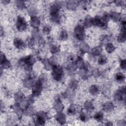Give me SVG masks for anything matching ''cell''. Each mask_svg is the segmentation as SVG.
<instances>
[{
	"label": "cell",
	"mask_w": 126,
	"mask_h": 126,
	"mask_svg": "<svg viewBox=\"0 0 126 126\" xmlns=\"http://www.w3.org/2000/svg\"><path fill=\"white\" fill-rule=\"evenodd\" d=\"M33 101H34V100H33V97L31 96L28 98L27 100V103L28 105H30L31 104H32L33 102Z\"/></svg>",
	"instance_id": "681fc988"
},
{
	"label": "cell",
	"mask_w": 126,
	"mask_h": 126,
	"mask_svg": "<svg viewBox=\"0 0 126 126\" xmlns=\"http://www.w3.org/2000/svg\"><path fill=\"white\" fill-rule=\"evenodd\" d=\"M25 113L27 115H31L33 113V109L31 107L27 106L25 108Z\"/></svg>",
	"instance_id": "ee69618b"
},
{
	"label": "cell",
	"mask_w": 126,
	"mask_h": 126,
	"mask_svg": "<svg viewBox=\"0 0 126 126\" xmlns=\"http://www.w3.org/2000/svg\"><path fill=\"white\" fill-rule=\"evenodd\" d=\"M2 2L3 4L6 5V4H8V3H9L10 2V1H7V0H4V1H2Z\"/></svg>",
	"instance_id": "f5cc1de1"
},
{
	"label": "cell",
	"mask_w": 126,
	"mask_h": 126,
	"mask_svg": "<svg viewBox=\"0 0 126 126\" xmlns=\"http://www.w3.org/2000/svg\"><path fill=\"white\" fill-rule=\"evenodd\" d=\"M28 11H29V13L30 15L32 16V17H35L37 13V10H36V8L33 7H29V10H28Z\"/></svg>",
	"instance_id": "d590c367"
},
{
	"label": "cell",
	"mask_w": 126,
	"mask_h": 126,
	"mask_svg": "<svg viewBox=\"0 0 126 126\" xmlns=\"http://www.w3.org/2000/svg\"><path fill=\"white\" fill-rule=\"evenodd\" d=\"M16 6L19 10H23L25 7V2L22 1H16L15 2Z\"/></svg>",
	"instance_id": "1f68e13d"
},
{
	"label": "cell",
	"mask_w": 126,
	"mask_h": 126,
	"mask_svg": "<svg viewBox=\"0 0 126 126\" xmlns=\"http://www.w3.org/2000/svg\"><path fill=\"white\" fill-rule=\"evenodd\" d=\"M84 107L85 110L88 111H91L94 110V106L92 102L87 101L84 104Z\"/></svg>",
	"instance_id": "44dd1931"
},
{
	"label": "cell",
	"mask_w": 126,
	"mask_h": 126,
	"mask_svg": "<svg viewBox=\"0 0 126 126\" xmlns=\"http://www.w3.org/2000/svg\"><path fill=\"white\" fill-rule=\"evenodd\" d=\"M62 7V3L61 2H56L50 7V15L58 14L59 11Z\"/></svg>",
	"instance_id": "ba28073f"
},
{
	"label": "cell",
	"mask_w": 126,
	"mask_h": 126,
	"mask_svg": "<svg viewBox=\"0 0 126 126\" xmlns=\"http://www.w3.org/2000/svg\"><path fill=\"white\" fill-rule=\"evenodd\" d=\"M74 34L77 39L82 40L85 38L84 29L81 25H77L74 29Z\"/></svg>",
	"instance_id": "3957f363"
},
{
	"label": "cell",
	"mask_w": 126,
	"mask_h": 126,
	"mask_svg": "<svg viewBox=\"0 0 126 126\" xmlns=\"http://www.w3.org/2000/svg\"><path fill=\"white\" fill-rule=\"evenodd\" d=\"M24 94L21 92H17V93H16L14 95V99L17 104L22 102V101L24 99Z\"/></svg>",
	"instance_id": "9a60e30c"
},
{
	"label": "cell",
	"mask_w": 126,
	"mask_h": 126,
	"mask_svg": "<svg viewBox=\"0 0 126 126\" xmlns=\"http://www.w3.org/2000/svg\"><path fill=\"white\" fill-rule=\"evenodd\" d=\"M102 23L103 22L99 17H95L93 19H92V24L95 25V26H100Z\"/></svg>",
	"instance_id": "f1b7e54d"
},
{
	"label": "cell",
	"mask_w": 126,
	"mask_h": 126,
	"mask_svg": "<svg viewBox=\"0 0 126 126\" xmlns=\"http://www.w3.org/2000/svg\"><path fill=\"white\" fill-rule=\"evenodd\" d=\"M47 116L46 114L43 112H39L37 114V118L35 124L36 125L43 126L44 125Z\"/></svg>",
	"instance_id": "8992f818"
},
{
	"label": "cell",
	"mask_w": 126,
	"mask_h": 126,
	"mask_svg": "<svg viewBox=\"0 0 126 126\" xmlns=\"http://www.w3.org/2000/svg\"><path fill=\"white\" fill-rule=\"evenodd\" d=\"M121 68L123 70H126V61L125 60H122L120 63Z\"/></svg>",
	"instance_id": "7dc6e473"
},
{
	"label": "cell",
	"mask_w": 126,
	"mask_h": 126,
	"mask_svg": "<svg viewBox=\"0 0 126 126\" xmlns=\"http://www.w3.org/2000/svg\"><path fill=\"white\" fill-rule=\"evenodd\" d=\"M105 49L108 53H112L115 50V47L111 43H108L106 44Z\"/></svg>",
	"instance_id": "484cf974"
},
{
	"label": "cell",
	"mask_w": 126,
	"mask_h": 126,
	"mask_svg": "<svg viewBox=\"0 0 126 126\" xmlns=\"http://www.w3.org/2000/svg\"><path fill=\"white\" fill-rule=\"evenodd\" d=\"M52 70V75L54 79L58 81H60L62 78L63 74V69L60 66H57L55 65L53 66Z\"/></svg>",
	"instance_id": "6da1fadb"
},
{
	"label": "cell",
	"mask_w": 126,
	"mask_h": 126,
	"mask_svg": "<svg viewBox=\"0 0 126 126\" xmlns=\"http://www.w3.org/2000/svg\"><path fill=\"white\" fill-rule=\"evenodd\" d=\"M84 25L87 28L90 27L93 25L92 24V18H91V17L89 15L86 17L84 21Z\"/></svg>",
	"instance_id": "7402d4cb"
},
{
	"label": "cell",
	"mask_w": 126,
	"mask_h": 126,
	"mask_svg": "<svg viewBox=\"0 0 126 126\" xmlns=\"http://www.w3.org/2000/svg\"><path fill=\"white\" fill-rule=\"evenodd\" d=\"M14 44L17 48L18 49H21L25 47V43L19 38H15L14 40Z\"/></svg>",
	"instance_id": "7c38bea8"
},
{
	"label": "cell",
	"mask_w": 126,
	"mask_h": 126,
	"mask_svg": "<svg viewBox=\"0 0 126 126\" xmlns=\"http://www.w3.org/2000/svg\"><path fill=\"white\" fill-rule=\"evenodd\" d=\"M110 17L113 21L115 22L119 21L121 18V14L115 11H112L110 13Z\"/></svg>",
	"instance_id": "2e32d148"
},
{
	"label": "cell",
	"mask_w": 126,
	"mask_h": 126,
	"mask_svg": "<svg viewBox=\"0 0 126 126\" xmlns=\"http://www.w3.org/2000/svg\"><path fill=\"white\" fill-rule=\"evenodd\" d=\"M68 38V32H67L65 30H63L60 33V38L62 40H65L67 39Z\"/></svg>",
	"instance_id": "4dcf8cb0"
},
{
	"label": "cell",
	"mask_w": 126,
	"mask_h": 126,
	"mask_svg": "<svg viewBox=\"0 0 126 126\" xmlns=\"http://www.w3.org/2000/svg\"><path fill=\"white\" fill-rule=\"evenodd\" d=\"M125 75L121 72H119L116 74V80L119 81V82H122L125 79Z\"/></svg>",
	"instance_id": "8d00e7d4"
},
{
	"label": "cell",
	"mask_w": 126,
	"mask_h": 126,
	"mask_svg": "<svg viewBox=\"0 0 126 126\" xmlns=\"http://www.w3.org/2000/svg\"><path fill=\"white\" fill-rule=\"evenodd\" d=\"M102 49L101 47H97L92 50L91 51V55L93 56H97L99 55L102 53Z\"/></svg>",
	"instance_id": "d6986e66"
},
{
	"label": "cell",
	"mask_w": 126,
	"mask_h": 126,
	"mask_svg": "<svg viewBox=\"0 0 126 126\" xmlns=\"http://www.w3.org/2000/svg\"><path fill=\"white\" fill-rule=\"evenodd\" d=\"M114 109V105L111 103H107L103 106V110L106 112L112 111Z\"/></svg>",
	"instance_id": "e0dca14e"
},
{
	"label": "cell",
	"mask_w": 126,
	"mask_h": 126,
	"mask_svg": "<svg viewBox=\"0 0 126 126\" xmlns=\"http://www.w3.org/2000/svg\"><path fill=\"white\" fill-rule=\"evenodd\" d=\"M77 66L74 63H71L68 65L66 66V69L69 71H74L77 69Z\"/></svg>",
	"instance_id": "d6a6232c"
},
{
	"label": "cell",
	"mask_w": 126,
	"mask_h": 126,
	"mask_svg": "<svg viewBox=\"0 0 126 126\" xmlns=\"http://www.w3.org/2000/svg\"><path fill=\"white\" fill-rule=\"evenodd\" d=\"M107 62V58L105 56H101L100 57L98 60V63L99 65H104Z\"/></svg>",
	"instance_id": "ab89813d"
},
{
	"label": "cell",
	"mask_w": 126,
	"mask_h": 126,
	"mask_svg": "<svg viewBox=\"0 0 126 126\" xmlns=\"http://www.w3.org/2000/svg\"><path fill=\"white\" fill-rule=\"evenodd\" d=\"M115 2L116 4L118 5H122L124 4V2L122 1H117Z\"/></svg>",
	"instance_id": "816d5d0a"
},
{
	"label": "cell",
	"mask_w": 126,
	"mask_h": 126,
	"mask_svg": "<svg viewBox=\"0 0 126 126\" xmlns=\"http://www.w3.org/2000/svg\"><path fill=\"white\" fill-rule=\"evenodd\" d=\"M51 19L54 23H60V17L59 16V14L51 15Z\"/></svg>",
	"instance_id": "f546056e"
},
{
	"label": "cell",
	"mask_w": 126,
	"mask_h": 126,
	"mask_svg": "<svg viewBox=\"0 0 126 126\" xmlns=\"http://www.w3.org/2000/svg\"><path fill=\"white\" fill-rule=\"evenodd\" d=\"M79 74L80 76L83 79H87L88 77V74L87 73V69H86L84 68H82L79 71Z\"/></svg>",
	"instance_id": "ffe728a7"
},
{
	"label": "cell",
	"mask_w": 126,
	"mask_h": 126,
	"mask_svg": "<svg viewBox=\"0 0 126 126\" xmlns=\"http://www.w3.org/2000/svg\"><path fill=\"white\" fill-rule=\"evenodd\" d=\"M22 61L24 63L25 69L27 71L31 70L32 66L35 62V59L32 56H29L25 57L22 60Z\"/></svg>",
	"instance_id": "7a4b0ae2"
},
{
	"label": "cell",
	"mask_w": 126,
	"mask_h": 126,
	"mask_svg": "<svg viewBox=\"0 0 126 126\" xmlns=\"http://www.w3.org/2000/svg\"><path fill=\"white\" fill-rule=\"evenodd\" d=\"M51 28L50 26H49V25H46V26H45L44 27L43 30V32L45 33V34L46 35L49 34L50 32H51Z\"/></svg>",
	"instance_id": "60d3db41"
},
{
	"label": "cell",
	"mask_w": 126,
	"mask_h": 126,
	"mask_svg": "<svg viewBox=\"0 0 126 126\" xmlns=\"http://www.w3.org/2000/svg\"><path fill=\"white\" fill-rule=\"evenodd\" d=\"M118 125L119 126H125L126 122L124 120H120L118 122Z\"/></svg>",
	"instance_id": "f907efd6"
},
{
	"label": "cell",
	"mask_w": 126,
	"mask_h": 126,
	"mask_svg": "<svg viewBox=\"0 0 126 126\" xmlns=\"http://www.w3.org/2000/svg\"><path fill=\"white\" fill-rule=\"evenodd\" d=\"M56 119L58 122H59L61 125L64 124L66 122L65 115L61 112H58L56 116Z\"/></svg>",
	"instance_id": "30bf717a"
},
{
	"label": "cell",
	"mask_w": 126,
	"mask_h": 126,
	"mask_svg": "<svg viewBox=\"0 0 126 126\" xmlns=\"http://www.w3.org/2000/svg\"><path fill=\"white\" fill-rule=\"evenodd\" d=\"M2 66L4 69H8V68H10V67L11 66V64L10 63V62L6 60L5 61V62H4L3 63H2Z\"/></svg>",
	"instance_id": "7bdbcfd3"
},
{
	"label": "cell",
	"mask_w": 126,
	"mask_h": 126,
	"mask_svg": "<svg viewBox=\"0 0 126 126\" xmlns=\"http://www.w3.org/2000/svg\"><path fill=\"white\" fill-rule=\"evenodd\" d=\"M77 110L75 107L73 105H71L68 110V113L69 115H74L76 113Z\"/></svg>",
	"instance_id": "74e56055"
},
{
	"label": "cell",
	"mask_w": 126,
	"mask_h": 126,
	"mask_svg": "<svg viewBox=\"0 0 126 126\" xmlns=\"http://www.w3.org/2000/svg\"><path fill=\"white\" fill-rule=\"evenodd\" d=\"M79 48H80V51L83 53H87L89 51V50H90L89 46L85 43H82L80 44L79 46Z\"/></svg>",
	"instance_id": "ac0fdd59"
},
{
	"label": "cell",
	"mask_w": 126,
	"mask_h": 126,
	"mask_svg": "<svg viewBox=\"0 0 126 126\" xmlns=\"http://www.w3.org/2000/svg\"><path fill=\"white\" fill-rule=\"evenodd\" d=\"M110 15H109L108 13H104L102 17L103 22L104 23L107 22L109 21V20H110Z\"/></svg>",
	"instance_id": "b9f144b4"
},
{
	"label": "cell",
	"mask_w": 126,
	"mask_h": 126,
	"mask_svg": "<svg viewBox=\"0 0 126 126\" xmlns=\"http://www.w3.org/2000/svg\"><path fill=\"white\" fill-rule=\"evenodd\" d=\"M76 65L77 66V67H80V68H82L83 66L84 63H83V59L81 57H78L77 60L76 62V63H75Z\"/></svg>",
	"instance_id": "f35d334b"
},
{
	"label": "cell",
	"mask_w": 126,
	"mask_h": 126,
	"mask_svg": "<svg viewBox=\"0 0 126 126\" xmlns=\"http://www.w3.org/2000/svg\"><path fill=\"white\" fill-rule=\"evenodd\" d=\"M43 82L40 79H38L35 84L33 88V96L37 97L40 94L43 89Z\"/></svg>",
	"instance_id": "277c9868"
},
{
	"label": "cell",
	"mask_w": 126,
	"mask_h": 126,
	"mask_svg": "<svg viewBox=\"0 0 126 126\" xmlns=\"http://www.w3.org/2000/svg\"><path fill=\"white\" fill-rule=\"evenodd\" d=\"M69 86L72 90H75L78 86V81L76 80H72L69 84Z\"/></svg>",
	"instance_id": "83f0119b"
},
{
	"label": "cell",
	"mask_w": 126,
	"mask_h": 126,
	"mask_svg": "<svg viewBox=\"0 0 126 126\" xmlns=\"http://www.w3.org/2000/svg\"><path fill=\"white\" fill-rule=\"evenodd\" d=\"M94 118L96 119L97 121L99 122H101L103 120L104 118V115L103 114L102 112H98L97 113L95 116H94Z\"/></svg>",
	"instance_id": "4316f807"
},
{
	"label": "cell",
	"mask_w": 126,
	"mask_h": 126,
	"mask_svg": "<svg viewBox=\"0 0 126 126\" xmlns=\"http://www.w3.org/2000/svg\"><path fill=\"white\" fill-rule=\"evenodd\" d=\"M126 94V89L125 87H122L117 91L115 94V99L117 101H121L125 100Z\"/></svg>",
	"instance_id": "52a82bcc"
},
{
	"label": "cell",
	"mask_w": 126,
	"mask_h": 126,
	"mask_svg": "<svg viewBox=\"0 0 126 126\" xmlns=\"http://www.w3.org/2000/svg\"><path fill=\"white\" fill-rule=\"evenodd\" d=\"M13 109L15 112L18 115L20 116L22 114V111L21 108L20 107V106H19V105H18L17 104L13 105Z\"/></svg>",
	"instance_id": "d4e9b609"
},
{
	"label": "cell",
	"mask_w": 126,
	"mask_h": 126,
	"mask_svg": "<svg viewBox=\"0 0 126 126\" xmlns=\"http://www.w3.org/2000/svg\"><path fill=\"white\" fill-rule=\"evenodd\" d=\"M33 80L32 77H27L25 78L23 81V85L25 87L31 88L33 86Z\"/></svg>",
	"instance_id": "5bb4252c"
},
{
	"label": "cell",
	"mask_w": 126,
	"mask_h": 126,
	"mask_svg": "<svg viewBox=\"0 0 126 126\" xmlns=\"http://www.w3.org/2000/svg\"><path fill=\"white\" fill-rule=\"evenodd\" d=\"M80 118L82 121L85 122L87 119V116L83 112H81L80 113Z\"/></svg>",
	"instance_id": "f6af8a7d"
},
{
	"label": "cell",
	"mask_w": 126,
	"mask_h": 126,
	"mask_svg": "<svg viewBox=\"0 0 126 126\" xmlns=\"http://www.w3.org/2000/svg\"><path fill=\"white\" fill-rule=\"evenodd\" d=\"M99 92L98 88L96 85H92L89 88V92L92 95H96Z\"/></svg>",
	"instance_id": "603a6c76"
},
{
	"label": "cell",
	"mask_w": 126,
	"mask_h": 126,
	"mask_svg": "<svg viewBox=\"0 0 126 126\" xmlns=\"http://www.w3.org/2000/svg\"><path fill=\"white\" fill-rule=\"evenodd\" d=\"M43 64H44V68L46 70H50L52 69V65L49 62V60H44L43 61Z\"/></svg>",
	"instance_id": "836d02e7"
},
{
	"label": "cell",
	"mask_w": 126,
	"mask_h": 126,
	"mask_svg": "<svg viewBox=\"0 0 126 126\" xmlns=\"http://www.w3.org/2000/svg\"><path fill=\"white\" fill-rule=\"evenodd\" d=\"M6 60H7L6 58L5 55H4V54L1 53V64L2 63H3L4 62H5Z\"/></svg>",
	"instance_id": "c3c4849f"
},
{
	"label": "cell",
	"mask_w": 126,
	"mask_h": 126,
	"mask_svg": "<svg viewBox=\"0 0 126 126\" xmlns=\"http://www.w3.org/2000/svg\"><path fill=\"white\" fill-rule=\"evenodd\" d=\"M126 38V32H122L121 33H120L119 35L118 36L117 38V40L119 43H124L125 41Z\"/></svg>",
	"instance_id": "cb8c5ba5"
},
{
	"label": "cell",
	"mask_w": 126,
	"mask_h": 126,
	"mask_svg": "<svg viewBox=\"0 0 126 126\" xmlns=\"http://www.w3.org/2000/svg\"><path fill=\"white\" fill-rule=\"evenodd\" d=\"M54 107L58 112H61L63 110L64 106L59 99H57L55 100L54 103Z\"/></svg>",
	"instance_id": "9c48e42d"
},
{
	"label": "cell",
	"mask_w": 126,
	"mask_h": 126,
	"mask_svg": "<svg viewBox=\"0 0 126 126\" xmlns=\"http://www.w3.org/2000/svg\"><path fill=\"white\" fill-rule=\"evenodd\" d=\"M50 51L52 54H55L59 51V48L56 45L52 44L50 46Z\"/></svg>",
	"instance_id": "e575fe53"
},
{
	"label": "cell",
	"mask_w": 126,
	"mask_h": 126,
	"mask_svg": "<svg viewBox=\"0 0 126 126\" xmlns=\"http://www.w3.org/2000/svg\"><path fill=\"white\" fill-rule=\"evenodd\" d=\"M16 27L20 32H23L26 29L27 27V23L25 19L21 16H18L17 21Z\"/></svg>",
	"instance_id": "5b68a950"
},
{
	"label": "cell",
	"mask_w": 126,
	"mask_h": 126,
	"mask_svg": "<svg viewBox=\"0 0 126 126\" xmlns=\"http://www.w3.org/2000/svg\"><path fill=\"white\" fill-rule=\"evenodd\" d=\"M40 20L36 16L35 17H31V20H30V24L31 26L34 28H38L39 25H40Z\"/></svg>",
	"instance_id": "8fae6325"
},
{
	"label": "cell",
	"mask_w": 126,
	"mask_h": 126,
	"mask_svg": "<svg viewBox=\"0 0 126 126\" xmlns=\"http://www.w3.org/2000/svg\"><path fill=\"white\" fill-rule=\"evenodd\" d=\"M101 40L103 43H104V44L107 43V44L108 43V41L110 40V38L107 36H105L103 37V38L101 39Z\"/></svg>",
	"instance_id": "bcb514c9"
},
{
	"label": "cell",
	"mask_w": 126,
	"mask_h": 126,
	"mask_svg": "<svg viewBox=\"0 0 126 126\" xmlns=\"http://www.w3.org/2000/svg\"><path fill=\"white\" fill-rule=\"evenodd\" d=\"M78 6V2L75 1H69L66 3V7L70 10H74Z\"/></svg>",
	"instance_id": "4fadbf2b"
}]
</instances>
